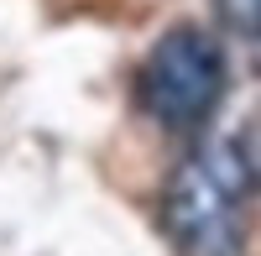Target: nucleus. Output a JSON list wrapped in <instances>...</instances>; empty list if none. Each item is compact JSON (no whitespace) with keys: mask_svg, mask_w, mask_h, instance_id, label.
<instances>
[{"mask_svg":"<svg viewBox=\"0 0 261 256\" xmlns=\"http://www.w3.org/2000/svg\"><path fill=\"white\" fill-rule=\"evenodd\" d=\"M251 162L235 141H204L167 178L162 225L178 256H246Z\"/></svg>","mask_w":261,"mask_h":256,"instance_id":"obj_1","label":"nucleus"},{"mask_svg":"<svg viewBox=\"0 0 261 256\" xmlns=\"http://www.w3.org/2000/svg\"><path fill=\"white\" fill-rule=\"evenodd\" d=\"M225 94V53L199 27H172L151 42V53L136 68L141 110L167 131H193L214 115Z\"/></svg>","mask_w":261,"mask_h":256,"instance_id":"obj_2","label":"nucleus"},{"mask_svg":"<svg viewBox=\"0 0 261 256\" xmlns=\"http://www.w3.org/2000/svg\"><path fill=\"white\" fill-rule=\"evenodd\" d=\"M214 6H220V16L230 21L235 32L261 37V0H214Z\"/></svg>","mask_w":261,"mask_h":256,"instance_id":"obj_3","label":"nucleus"},{"mask_svg":"<svg viewBox=\"0 0 261 256\" xmlns=\"http://www.w3.org/2000/svg\"><path fill=\"white\" fill-rule=\"evenodd\" d=\"M251 58H256V73H261V37H256V47H251Z\"/></svg>","mask_w":261,"mask_h":256,"instance_id":"obj_4","label":"nucleus"}]
</instances>
